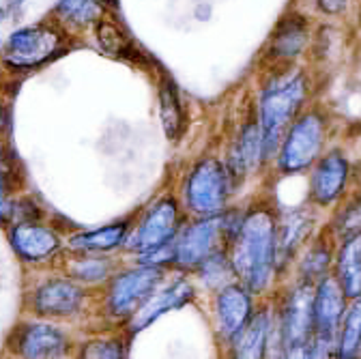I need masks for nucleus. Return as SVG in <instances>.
<instances>
[{"label":"nucleus","mask_w":361,"mask_h":359,"mask_svg":"<svg viewBox=\"0 0 361 359\" xmlns=\"http://www.w3.org/2000/svg\"><path fill=\"white\" fill-rule=\"evenodd\" d=\"M278 207L256 200L243 209L239 231L228 243L235 276L254 295H267L278 282Z\"/></svg>","instance_id":"nucleus-1"},{"label":"nucleus","mask_w":361,"mask_h":359,"mask_svg":"<svg viewBox=\"0 0 361 359\" xmlns=\"http://www.w3.org/2000/svg\"><path fill=\"white\" fill-rule=\"evenodd\" d=\"M314 80L305 67L297 63L271 65L269 75L260 84L256 102V118L262 129L269 162L276 157L286 127L310 106Z\"/></svg>","instance_id":"nucleus-2"},{"label":"nucleus","mask_w":361,"mask_h":359,"mask_svg":"<svg viewBox=\"0 0 361 359\" xmlns=\"http://www.w3.org/2000/svg\"><path fill=\"white\" fill-rule=\"evenodd\" d=\"M331 127V116L323 106L310 104L301 110L299 116L286 127L278 153L271 159L276 172L282 176L305 174L312 164L329 149Z\"/></svg>","instance_id":"nucleus-3"},{"label":"nucleus","mask_w":361,"mask_h":359,"mask_svg":"<svg viewBox=\"0 0 361 359\" xmlns=\"http://www.w3.org/2000/svg\"><path fill=\"white\" fill-rule=\"evenodd\" d=\"M312 299L314 284L293 278L286 291L280 295L274 308L276 317V340L274 348L280 357H303V351L312 338ZM274 355V351H271Z\"/></svg>","instance_id":"nucleus-4"},{"label":"nucleus","mask_w":361,"mask_h":359,"mask_svg":"<svg viewBox=\"0 0 361 359\" xmlns=\"http://www.w3.org/2000/svg\"><path fill=\"white\" fill-rule=\"evenodd\" d=\"M235 190L237 183L228 164L215 155H209L198 159L190 168L180 194H183V202L190 213H194L196 217H207L219 215L228 209V200Z\"/></svg>","instance_id":"nucleus-5"},{"label":"nucleus","mask_w":361,"mask_h":359,"mask_svg":"<svg viewBox=\"0 0 361 359\" xmlns=\"http://www.w3.org/2000/svg\"><path fill=\"white\" fill-rule=\"evenodd\" d=\"M305 174L307 205L316 211H334L353 190L355 164L342 147H329Z\"/></svg>","instance_id":"nucleus-6"},{"label":"nucleus","mask_w":361,"mask_h":359,"mask_svg":"<svg viewBox=\"0 0 361 359\" xmlns=\"http://www.w3.org/2000/svg\"><path fill=\"white\" fill-rule=\"evenodd\" d=\"M164 267L142 264L131 269H123L118 274L108 278L104 308L114 319H131L138 310L161 284Z\"/></svg>","instance_id":"nucleus-7"},{"label":"nucleus","mask_w":361,"mask_h":359,"mask_svg":"<svg viewBox=\"0 0 361 359\" xmlns=\"http://www.w3.org/2000/svg\"><path fill=\"white\" fill-rule=\"evenodd\" d=\"M65 43V32L52 24L22 26L3 46V63L16 71H28L54 59Z\"/></svg>","instance_id":"nucleus-8"},{"label":"nucleus","mask_w":361,"mask_h":359,"mask_svg":"<svg viewBox=\"0 0 361 359\" xmlns=\"http://www.w3.org/2000/svg\"><path fill=\"white\" fill-rule=\"evenodd\" d=\"M180 229V209L174 196L157 198L138 219L133 229H129L125 248L135 256L149 254L166 243H170Z\"/></svg>","instance_id":"nucleus-9"},{"label":"nucleus","mask_w":361,"mask_h":359,"mask_svg":"<svg viewBox=\"0 0 361 359\" xmlns=\"http://www.w3.org/2000/svg\"><path fill=\"white\" fill-rule=\"evenodd\" d=\"M217 250H228V235L224 231L221 213L198 217L185 229H178L172 239V264L194 272L207 256Z\"/></svg>","instance_id":"nucleus-10"},{"label":"nucleus","mask_w":361,"mask_h":359,"mask_svg":"<svg viewBox=\"0 0 361 359\" xmlns=\"http://www.w3.org/2000/svg\"><path fill=\"white\" fill-rule=\"evenodd\" d=\"M314 43V26L307 16L297 9L286 11L278 24L271 30L267 46H264V61L269 65H288L299 63Z\"/></svg>","instance_id":"nucleus-11"},{"label":"nucleus","mask_w":361,"mask_h":359,"mask_svg":"<svg viewBox=\"0 0 361 359\" xmlns=\"http://www.w3.org/2000/svg\"><path fill=\"white\" fill-rule=\"evenodd\" d=\"M321 229V219L314 207L299 209H278V229H276V245H278V276L293 269L297 254L303 245Z\"/></svg>","instance_id":"nucleus-12"},{"label":"nucleus","mask_w":361,"mask_h":359,"mask_svg":"<svg viewBox=\"0 0 361 359\" xmlns=\"http://www.w3.org/2000/svg\"><path fill=\"white\" fill-rule=\"evenodd\" d=\"M256 295L239 280H233L215 291L213 317L217 338L231 346V342L239 336V331L247 325L256 310Z\"/></svg>","instance_id":"nucleus-13"},{"label":"nucleus","mask_w":361,"mask_h":359,"mask_svg":"<svg viewBox=\"0 0 361 359\" xmlns=\"http://www.w3.org/2000/svg\"><path fill=\"white\" fill-rule=\"evenodd\" d=\"M86 288L73 278H48L37 284L28 305L39 317H73L86 303Z\"/></svg>","instance_id":"nucleus-14"},{"label":"nucleus","mask_w":361,"mask_h":359,"mask_svg":"<svg viewBox=\"0 0 361 359\" xmlns=\"http://www.w3.org/2000/svg\"><path fill=\"white\" fill-rule=\"evenodd\" d=\"M346 303H348V297L344 295L342 286L331 274H327L319 282H314V299H312L314 331L312 336L336 344Z\"/></svg>","instance_id":"nucleus-15"},{"label":"nucleus","mask_w":361,"mask_h":359,"mask_svg":"<svg viewBox=\"0 0 361 359\" xmlns=\"http://www.w3.org/2000/svg\"><path fill=\"white\" fill-rule=\"evenodd\" d=\"M267 162L269 159H267V151H264L262 129H260V123H258L256 110H254V114L241 123L237 136L231 145L228 157H226V164H228L231 174L239 188L250 176H254Z\"/></svg>","instance_id":"nucleus-16"},{"label":"nucleus","mask_w":361,"mask_h":359,"mask_svg":"<svg viewBox=\"0 0 361 359\" xmlns=\"http://www.w3.org/2000/svg\"><path fill=\"white\" fill-rule=\"evenodd\" d=\"M9 243H11L16 256L28 264H39V262L50 260L63 248L61 235L54 229L45 226V224H39L37 219L11 224Z\"/></svg>","instance_id":"nucleus-17"},{"label":"nucleus","mask_w":361,"mask_h":359,"mask_svg":"<svg viewBox=\"0 0 361 359\" xmlns=\"http://www.w3.org/2000/svg\"><path fill=\"white\" fill-rule=\"evenodd\" d=\"M9 346L16 355L20 357H30V359H52V357H63L69 351V338L67 334L50 323H24L20 325L11 340Z\"/></svg>","instance_id":"nucleus-18"},{"label":"nucleus","mask_w":361,"mask_h":359,"mask_svg":"<svg viewBox=\"0 0 361 359\" xmlns=\"http://www.w3.org/2000/svg\"><path fill=\"white\" fill-rule=\"evenodd\" d=\"M276 340V317L274 305L262 303L254 310L247 325L239 331V336L231 342V351L237 359H262L274 351Z\"/></svg>","instance_id":"nucleus-19"},{"label":"nucleus","mask_w":361,"mask_h":359,"mask_svg":"<svg viewBox=\"0 0 361 359\" xmlns=\"http://www.w3.org/2000/svg\"><path fill=\"white\" fill-rule=\"evenodd\" d=\"M194 295H196L194 284L188 278L172 280L161 291H155L138 310H135V314L129 319L131 334H138V331L147 329L149 325H153L157 319H161L164 314L183 308L185 303H190L194 299Z\"/></svg>","instance_id":"nucleus-20"},{"label":"nucleus","mask_w":361,"mask_h":359,"mask_svg":"<svg viewBox=\"0 0 361 359\" xmlns=\"http://www.w3.org/2000/svg\"><path fill=\"white\" fill-rule=\"evenodd\" d=\"M336 237L327 229V224L316 231V235L303 245V250L297 254L293 269H295V278L305 280V282H319L327 274H331L334 267V256H336Z\"/></svg>","instance_id":"nucleus-21"},{"label":"nucleus","mask_w":361,"mask_h":359,"mask_svg":"<svg viewBox=\"0 0 361 359\" xmlns=\"http://www.w3.org/2000/svg\"><path fill=\"white\" fill-rule=\"evenodd\" d=\"M331 276L348 299L361 295V233L338 241Z\"/></svg>","instance_id":"nucleus-22"},{"label":"nucleus","mask_w":361,"mask_h":359,"mask_svg":"<svg viewBox=\"0 0 361 359\" xmlns=\"http://www.w3.org/2000/svg\"><path fill=\"white\" fill-rule=\"evenodd\" d=\"M129 233V221H114L108 226H102L97 231H84L75 233L67 239L69 250L73 252H95V254H106L116 248H121L127 239Z\"/></svg>","instance_id":"nucleus-23"},{"label":"nucleus","mask_w":361,"mask_h":359,"mask_svg":"<svg viewBox=\"0 0 361 359\" xmlns=\"http://www.w3.org/2000/svg\"><path fill=\"white\" fill-rule=\"evenodd\" d=\"M59 24L69 30L93 28L97 20L106 16V5L102 0H59L54 7Z\"/></svg>","instance_id":"nucleus-24"},{"label":"nucleus","mask_w":361,"mask_h":359,"mask_svg":"<svg viewBox=\"0 0 361 359\" xmlns=\"http://www.w3.org/2000/svg\"><path fill=\"white\" fill-rule=\"evenodd\" d=\"M338 359L361 357V295L348 299L336 342Z\"/></svg>","instance_id":"nucleus-25"},{"label":"nucleus","mask_w":361,"mask_h":359,"mask_svg":"<svg viewBox=\"0 0 361 359\" xmlns=\"http://www.w3.org/2000/svg\"><path fill=\"white\" fill-rule=\"evenodd\" d=\"M157 102H159L157 110H159V121H161L164 133L170 140H178L180 131H183V125H185V116H183V106H180V99H178L176 84L170 78H161Z\"/></svg>","instance_id":"nucleus-26"},{"label":"nucleus","mask_w":361,"mask_h":359,"mask_svg":"<svg viewBox=\"0 0 361 359\" xmlns=\"http://www.w3.org/2000/svg\"><path fill=\"white\" fill-rule=\"evenodd\" d=\"M327 229L336 241L361 233V190H350V194L331 211Z\"/></svg>","instance_id":"nucleus-27"},{"label":"nucleus","mask_w":361,"mask_h":359,"mask_svg":"<svg viewBox=\"0 0 361 359\" xmlns=\"http://www.w3.org/2000/svg\"><path fill=\"white\" fill-rule=\"evenodd\" d=\"M80 256L69 260L67 272L80 284H99L108 282L114 274V260L106 256H95V252H78Z\"/></svg>","instance_id":"nucleus-28"},{"label":"nucleus","mask_w":361,"mask_h":359,"mask_svg":"<svg viewBox=\"0 0 361 359\" xmlns=\"http://www.w3.org/2000/svg\"><path fill=\"white\" fill-rule=\"evenodd\" d=\"M93 28H95V43L104 54H108L112 59H129L131 56L133 43L121 24H116L114 20L104 16L102 20H97V24Z\"/></svg>","instance_id":"nucleus-29"},{"label":"nucleus","mask_w":361,"mask_h":359,"mask_svg":"<svg viewBox=\"0 0 361 359\" xmlns=\"http://www.w3.org/2000/svg\"><path fill=\"white\" fill-rule=\"evenodd\" d=\"M194 272L198 274L200 282L211 288V291H217L221 288L224 284H228L233 280H237L235 276V269H233V262L228 258V250H217L213 252L211 256H207Z\"/></svg>","instance_id":"nucleus-30"},{"label":"nucleus","mask_w":361,"mask_h":359,"mask_svg":"<svg viewBox=\"0 0 361 359\" xmlns=\"http://www.w3.org/2000/svg\"><path fill=\"white\" fill-rule=\"evenodd\" d=\"M125 344L121 340H93V342H86L82 348V357H90V359H121L125 357Z\"/></svg>","instance_id":"nucleus-31"},{"label":"nucleus","mask_w":361,"mask_h":359,"mask_svg":"<svg viewBox=\"0 0 361 359\" xmlns=\"http://www.w3.org/2000/svg\"><path fill=\"white\" fill-rule=\"evenodd\" d=\"M20 183V174H18V166L11 157V153L7 151V147L0 142V190L13 192Z\"/></svg>","instance_id":"nucleus-32"},{"label":"nucleus","mask_w":361,"mask_h":359,"mask_svg":"<svg viewBox=\"0 0 361 359\" xmlns=\"http://www.w3.org/2000/svg\"><path fill=\"white\" fill-rule=\"evenodd\" d=\"M350 0H314V7L325 18H342L348 11Z\"/></svg>","instance_id":"nucleus-33"},{"label":"nucleus","mask_w":361,"mask_h":359,"mask_svg":"<svg viewBox=\"0 0 361 359\" xmlns=\"http://www.w3.org/2000/svg\"><path fill=\"white\" fill-rule=\"evenodd\" d=\"M16 207L18 200H13L11 192L0 190V226H11L16 221Z\"/></svg>","instance_id":"nucleus-34"},{"label":"nucleus","mask_w":361,"mask_h":359,"mask_svg":"<svg viewBox=\"0 0 361 359\" xmlns=\"http://www.w3.org/2000/svg\"><path fill=\"white\" fill-rule=\"evenodd\" d=\"M9 127V106L0 97V133H5Z\"/></svg>","instance_id":"nucleus-35"},{"label":"nucleus","mask_w":361,"mask_h":359,"mask_svg":"<svg viewBox=\"0 0 361 359\" xmlns=\"http://www.w3.org/2000/svg\"><path fill=\"white\" fill-rule=\"evenodd\" d=\"M102 3H104V5H112V7H114V5L118 3V0H102Z\"/></svg>","instance_id":"nucleus-36"},{"label":"nucleus","mask_w":361,"mask_h":359,"mask_svg":"<svg viewBox=\"0 0 361 359\" xmlns=\"http://www.w3.org/2000/svg\"><path fill=\"white\" fill-rule=\"evenodd\" d=\"M24 3V0H13V5H22Z\"/></svg>","instance_id":"nucleus-37"},{"label":"nucleus","mask_w":361,"mask_h":359,"mask_svg":"<svg viewBox=\"0 0 361 359\" xmlns=\"http://www.w3.org/2000/svg\"><path fill=\"white\" fill-rule=\"evenodd\" d=\"M0 48H3V39H0Z\"/></svg>","instance_id":"nucleus-38"}]
</instances>
